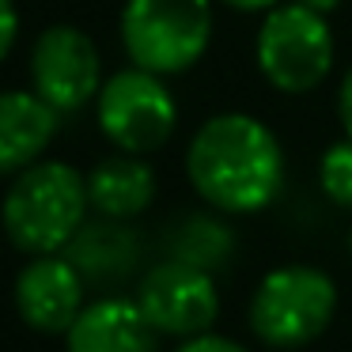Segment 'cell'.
<instances>
[{
    "label": "cell",
    "instance_id": "cell-5",
    "mask_svg": "<svg viewBox=\"0 0 352 352\" xmlns=\"http://www.w3.org/2000/svg\"><path fill=\"white\" fill-rule=\"evenodd\" d=\"M258 69L276 91L303 95L326 80L333 65V34L322 12L303 4H276L265 12V23L258 31Z\"/></svg>",
    "mask_w": 352,
    "mask_h": 352
},
{
    "label": "cell",
    "instance_id": "cell-14",
    "mask_svg": "<svg viewBox=\"0 0 352 352\" xmlns=\"http://www.w3.org/2000/svg\"><path fill=\"white\" fill-rule=\"evenodd\" d=\"M228 254H231V235H228V228H220V223H212V220L193 216L182 228V235H178V261L201 265V269H208V273H212Z\"/></svg>",
    "mask_w": 352,
    "mask_h": 352
},
{
    "label": "cell",
    "instance_id": "cell-21",
    "mask_svg": "<svg viewBox=\"0 0 352 352\" xmlns=\"http://www.w3.org/2000/svg\"><path fill=\"white\" fill-rule=\"evenodd\" d=\"M349 254H352V231H349Z\"/></svg>",
    "mask_w": 352,
    "mask_h": 352
},
{
    "label": "cell",
    "instance_id": "cell-12",
    "mask_svg": "<svg viewBox=\"0 0 352 352\" xmlns=\"http://www.w3.org/2000/svg\"><path fill=\"white\" fill-rule=\"evenodd\" d=\"M87 201L107 220H133L155 201V170L140 155H110L87 175Z\"/></svg>",
    "mask_w": 352,
    "mask_h": 352
},
{
    "label": "cell",
    "instance_id": "cell-10",
    "mask_svg": "<svg viewBox=\"0 0 352 352\" xmlns=\"http://www.w3.org/2000/svg\"><path fill=\"white\" fill-rule=\"evenodd\" d=\"M160 337L137 299L102 296L80 311L65 344L69 352H160Z\"/></svg>",
    "mask_w": 352,
    "mask_h": 352
},
{
    "label": "cell",
    "instance_id": "cell-16",
    "mask_svg": "<svg viewBox=\"0 0 352 352\" xmlns=\"http://www.w3.org/2000/svg\"><path fill=\"white\" fill-rule=\"evenodd\" d=\"M175 352H250V349H243L239 341L220 337V333H201V337H186Z\"/></svg>",
    "mask_w": 352,
    "mask_h": 352
},
{
    "label": "cell",
    "instance_id": "cell-13",
    "mask_svg": "<svg viewBox=\"0 0 352 352\" xmlns=\"http://www.w3.org/2000/svg\"><path fill=\"white\" fill-rule=\"evenodd\" d=\"M69 261L84 273V280H118L137 261V239L122 228V220L102 216L91 228H80L69 243Z\"/></svg>",
    "mask_w": 352,
    "mask_h": 352
},
{
    "label": "cell",
    "instance_id": "cell-20",
    "mask_svg": "<svg viewBox=\"0 0 352 352\" xmlns=\"http://www.w3.org/2000/svg\"><path fill=\"white\" fill-rule=\"evenodd\" d=\"M296 4H303V8H311V12H322V16H326V12H333L337 4H341V0H296Z\"/></svg>",
    "mask_w": 352,
    "mask_h": 352
},
{
    "label": "cell",
    "instance_id": "cell-8",
    "mask_svg": "<svg viewBox=\"0 0 352 352\" xmlns=\"http://www.w3.org/2000/svg\"><path fill=\"white\" fill-rule=\"evenodd\" d=\"M137 303L163 337H201L212 333V322L220 314V292L208 269L170 258L144 273Z\"/></svg>",
    "mask_w": 352,
    "mask_h": 352
},
{
    "label": "cell",
    "instance_id": "cell-6",
    "mask_svg": "<svg viewBox=\"0 0 352 352\" xmlns=\"http://www.w3.org/2000/svg\"><path fill=\"white\" fill-rule=\"evenodd\" d=\"M99 129L118 152L148 155L170 140L178 125L175 95L167 91L163 76L148 69H122L102 84L99 99Z\"/></svg>",
    "mask_w": 352,
    "mask_h": 352
},
{
    "label": "cell",
    "instance_id": "cell-2",
    "mask_svg": "<svg viewBox=\"0 0 352 352\" xmlns=\"http://www.w3.org/2000/svg\"><path fill=\"white\" fill-rule=\"evenodd\" d=\"M87 208V178L61 160H38L12 178L0 205V223L16 250L38 258L69 250L84 228Z\"/></svg>",
    "mask_w": 352,
    "mask_h": 352
},
{
    "label": "cell",
    "instance_id": "cell-4",
    "mask_svg": "<svg viewBox=\"0 0 352 352\" xmlns=\"http://www.w3.org/2000/svg\"><path fill=\"white\" fill-rule=\"evenodd\" d=\"M337 314V284L314 265L269 269L250 299V329L269 349H303Z\"/></svg>",
    "mask_w": 352,
    "mask_h": 352
},
{
    "label": "cell",
    "instance_id": "cell-18",
    "mask_svg": "<svg viewBox=\"0 0 352 352\" xmlns=\"http://www.w3.org/2000/svg\"><path fill=\"white\" fill-rule=\"evenodd\" d=\"M337 118H341V125H344V137H352V69L344 72L341 91H337Z\"/></svg>",
    "mask_w": 352,
    "mask_h": 352
},
{
    "label": "cell",
    "instance_id": "cell-17",
    "mask_svg": "<svg viewBox=\"0 0 352 352\" xmlns=\"http://www.w3.org/2000/svg\"><path fill=\"white\" fill-rule=\"evenodd\" d=\"M16 34H19V12H16V4H12V0H0V61L12 54Z\"/></svg>",
    "mask_w": 352,
    "mask_h": 352
},
{
    "label": "cell",
    "instance_id": "cell-11",
    "mask_svg": "<svg viewBox=\"0 0 352 352\" xmlns=\"http://www.w3.org/2000/svg\"><path fill=\"white\" fill-rule=\"evenodd\" d=\"M57 125L61 114L34 91H0V178L34 167Z\"/></svg>",
    "mask_w": 352,
    "mask_h": 352
},
{
    "label": "cell",
    "instance_id": "cell-9",
    "mask_svg": "<svg viewBox=\"0 0 352 352\" xmlns=\"http://www.w3.org/2000/svg\"><path fill=\"white\" fill-rule=\"evenodd\" d=\"M84 273L61 254H38L16 276V311L34 333H69L84 311Z\"/></svg>",
    "mask_w": 352,
    "mask_h": 352
},
{
    "label": "cell",
    "instance_id": "cell-7",
    "mask_svg": "<svg viewBox=\"0 0 352 352\" xmlns=\"http://www.w3.org/2000/svg\"><path fill=\"white\" fill-rule=\"evenodd\" d=\"M31 91L57 114H76L102 91L99 50L80 27L57 23L38 34L31 50Z\"/></svg>",
    "mask_w": 352,
    "mask_h": 352
},
{
    "label": "cell",
    "instance_id": "cell-1",
    "mask_svg": "<svg viewBox=\"0 0 352 352\" xmlns=\"http://www.w3.org/2000/svg\"><path fill=\"white\" fill-rule=\"evenodd\" d=\"M193 190L220 212H261L284 186V152L276 133L250 114H216L186 148Z\"/></svg>",
    "mask_w": 352,
    "mask_h": 352
},
{
    "label": "cell",
    "instance_id": "cell-15",
    "mask_svg": "<svg viewBox=\"0 0 352 352\" xmlns=\"http://www.w3.org/2000/svg\"><path fill=\"white\" fill-rule=\"evenodd\" d=\"M318 182L333 205L352 208V137L326 148V155L318 163Z\"/></svg>",
    "mask_w": 352,
    "mask_h": 352
},
{
    "label": "cell",
    "instance_id": "cell-19",
    "mask_svg": "<svg viewBox=\"0 0 352 352\" xmlns=\"http://www.w3.org/2000/svg\"><path fill=\"white\" fill-rule=\"evenodd\" d=\"M228 8H235V12H269V8H276V0H223Z\"/></svg>",
    "mask_w": 352,
    "mask_h": 352
},
{
    "label": "cell",
    "instance_id": "cell-3",
    "mask_svg": "<svg viewBox=\"0 0 352 352\" xmlns=\"http://www.w3.org/2000/svg\"><path fill=\"white\" fill-rule=\"evenodd\" d=\"M212 38V0H125L122 46L137 69L155 76L186 72Z\"/></svg>",
    "mask_w": 352,
    "mask_h": 352
}]
</instances>
